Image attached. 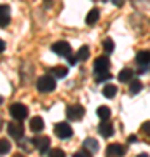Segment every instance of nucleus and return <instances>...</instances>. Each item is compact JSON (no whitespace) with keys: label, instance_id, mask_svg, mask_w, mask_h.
<instances>
[{"label":"nucleus","instance_id":"nucleus-11","mask_svg":"<svg viewBox=\"0 0 150 157\" xmlns=\"http://www.w3.org/2000/svg\"><path fill=\"white\" fill-rule=\"evenodd\" d=\"M11 21V9L9 6H0V28H6Z\"/></svg>","mask_w":150,"mask_h":157},{"label":"nucleus","instance_id":"nucleus-24","mask_svg":"<svg viewBox=\"0 0 150 157\" xmlns=\"http://www.w3.org/2000/svg\"><path fill=\"white\" fill-rule=\"evenodd\" d=\"M108 78H112V75H110L108 72L96 73V82H105V80H108Z\"/></svg>","mask_w":150,"mask_h":157},{"label":"nucleus","instance_id":"nucleus-5","mask_svg":"<svg viewBox=\"0 0 150 157\" xmlns=\"http://www.w3.org/2000/svg\"><path fill=\"white\" fill-rule=\"evenodd\" d=\"M7 131H9V135H11L14 140H21V138H23V133H25L23 124L19 122V121H12V122L7 126Z\"/></svg>","mask_w":150,"mask_h":157},{"label":"nucleus","instance_id":"nucleus-1","mask_svg":"<svg viewBox=\"0 0 150 157\" xmlns=\"http://www.w3.org/2000/svg\"><path fill=\"white\" fill-rule=\"evenodd\" d=\"M37 89L40 93H51L56 89V77L52 75H42L37 78Z\"/></svg>","mask_w":150,"mask_h":157},{"label":"nucleus","instance_id":"nucleus-31","mask_svg":"<svg viewBox=\"0 0 150 157\" xmlns=\"http://www.w3.org/2000/svg\"><path fill=\"white\" fill-rule=\"evenodd\" d=\"M136 157H148V155H147V154H138Z\"/></svg>","mask_w":150,"mask_h":157},{"label":"nucleus","instance_id":"nucleus-10","mask_svg":"<svg viewBox=\"0 0 150 157\" xmlns=\"http://www.w3.org/2000/svg\"><path fill=\"white\" fill-rule=\"evenodd\" d=\"M98 131H100V135L103 138H110L113 135V124L110 121H101L100 126H98Z\"/></svg>","mask_w":150,"mask_h":157},{"label":"nucleus","instance_id":"nucleus-15","mask_svg":"<svg viewBox=\"0 0 150 157\" xmlns=\"http://www.w3.org/2000/svg\"><path fill=\"white\" fill-rule=\"evenodd\" d=\"M133 75H134V72L131 70V68H122L121 72H119V80L121 82H131L133 80Z\"/></svg>","mask_w":150,"mask_h":157},{"label":"nucleus","instance_id":"nucleus-3","mask_svg":"<svg viewBox=\"0 0 150 157\" xmlns=\"http://www.w3.org/2000/svg\"><path fill=\"white\" fill-rule=\"evenodd\" d=\"M54 135L58 138H61V140H67V138H70L73 135V129L68 122H58L54 126Z\"/></svg>","mask_w":150,"mask_h":157},{"label":"nucleus","instance_id":"nucleus-27","mask_svg":"<svg viewBox=\"0 0 150 157\" xmlns=\"http://www.w3.org/2000/svg\"><path fill=\"white\" fill-rule=\"evenodd\" d=\"M73 157H93V154H91V152H87L86 148H84V150L77 152V154H73Z\"/></svg>","mask_w":150,"mask_h":157},{"label":"nucleus","instance_id":"nucleus-32","mask_svg":"<svg viewBox=\"0 0 150 157\" xmlns=\"http://www.w3.org/2000/svg\"><path fill=\"white\" fill-rule=\"evenodd\" d=\"M12 157H25V155H21V154H16V155H12Z\"/></svg>","mask_w":150,"mask_h":157},{"label":"nucleus","instance_id":"nucleus-17","mask_svg":"<svg viewBox=\"0 0 150 157\" xmlns=\"http://www.w3.org/2000/svg\"><path fill=\"white\" fill-rule=\"evenodd\" d=\"M98 19H100V9H91L87 12V16H86V23L87 25H94Z\"/></svg>","mask_w":150,"mask_h":157},{"label":"nucleus","instance_id":"nucleus-21","mask_svg":"<svg viewBox=\"0 0 150 157\" xmlns=\"http://www.w3.org/2000/svg\"><path fill=\"white\" fill-rule=\"evenodd\" d=\"M51 72H52V75H54L56 78H63V77H67L68 68H65V67H56V68H52Z\"/></svg>","mask_w":150,"mask_h":157},{"label":"nucleus","instance_id":"nucleus-23","mask_svg":"<svg viewBox=\"0 0 150 157\" xmlns=\"http://www.w3.org/2000/svg\"><path fill=\"white\" fill-rule=\"evenodd\" d=\"M103 49H105V52H113V49H115V44H113V40L112 39H106V40H103Z\"/></svg>","mask_w":150,"mask_h":157},{"label":"nucleus","instance_id":"nucleus-7","mask_svg":"<svg viewBox=\"0 0 150 157\" xmlns=\"http://www.w3.org/2000/svg\"><path fill=\"white\" fill-rule=\"evenodd\" d=\"M84 113H86V110H84V107H80V105H70V107L67 108V117L70 119V121H80V119L84 117Z\"/></svg>","mask_w":150,"mask_h":157},{"label":"nucleus","instance_id":"nucleus-8","mask_svg":"<svg viewBox=\"0 0 150 157\" xmlns=\"http://www.w3.org/2000/svg\"><path fill=\"white\" fill-rule=\"evenodd\" d=\"M108 68H110V59L106 56H98L94 59V73L108 72Z\"/></svg>","mask_w":150,"mask_h":157},{"label":"nucleus","instance_id":"nucleus-13","mask_svg":"<svg viewBox=\"0 0 150 157\" xmlns=\"http://www.w3.org/2000/svg\"><path fill=\"white\" fill-rule=\"evenodd\" d=\"M82 147L87 152H91V154H96V152L100 150V145H98V141H96L94 138H86L84 143H82Z\"/></svg>","mask_w":150,"mask_h":157},{"label":"nucleus","instance_id":"nucleus-30","mask_svg":"<svg viewBox=\"0 0 150 157\" xmlns=\"http://www.w3.org/2000/svg\"><path fill=\"white\" fill-rule=\"evenodd\" d=\"M4 49H6V42H4V40L0 39V52H2Z\"/></svg>","mask_w":150,"mask_h":157},{"label":"nucleus","instance_id":"nucleus-6","mask_svg":"<svg viewBox=\"0 0 150 157\" xmlns=\"http://www.w3.org/2000/svg\"><path fill=\"white\" fill-rule=\"evenodd\" d=\"M35 145V148H39V152L44 155V154H47L49 152V145H51V140L47 138V136H35L33 141H32Z\"/></svg>","mask_w":150,"mask_h":157},{"label":"nucleus","instance_id":"nucleus-26","mask_svg":"<svg viewBox=\"0 0 150 157\" xmlns=\"http://www.w3.org/2000/svg\"><path fill=\"white\" fill-rule=\"evenodd\" d=\"M141 131H143L145 135L150 138V121H147V122H143L141 124Z\"/></svg>","mask_w":150,"mask_h":157},{"label":"nucleus","instance_id":"nucleus-20","mask_svg":"<svg viewBox=\"0 0 150 157\" xmlns=\"http://www.w3.org/2000/svg\"><path fill=\"white\" fill-rule=\"evenodd\" d=\"M87 58H89V47L87 45H82V47L77 51V61H86Z\"/></svg>","mask_w":150,"mask_h":157},{"label":"nucleus","instance_id":"nucleus-22","mask_svg":"<svg viewBox=\"0 0 150 157\" xmlns=\"http://www.w3.org/2000/svg\"><path fill=\"white\" fill-rule=\"evenodd\" d=\"M9 152H11V143H9V140L2 138V140H0V154L6 155V154H9Z\"/></svg>","mask_w":150,"mask_h":157},{"label":"nucleus","instance_id":"nucleus-9","mask_svg":"<svg viewBox=\"0 0 150 157\" xmlns=\"http://www.w3.org/2000/svg\"><path fill=\"white\" fill-rule=\"evenodd\" d=\"M124 154H126V148L121 143H112V145L106 147V155L108 157H122Z\"/></svg>","mask_w":150,"mask_h":157},{"label":"nucleus","instance_id":"nucleus-2","mask_svg":"<svg viewBox=\"0 0 150 157\" xmlns=\"http://www.w3.org/2000/svg\"><path fill=\"white\" fill-rule=\"evenodd\" d=\"M9 113L14 121H23V119L28 117V108L23 103H12L9 107Z\"/></svg>","mask_w":150,"mask_h":157},{"label":"nucleus","instance_id":"nucleus-28","mask_svg":"<svg viewBox=\"0 0 150 157\" xmlns=\"http://www.w3.org/2000/svg\"><path fill=\"white\" fill-rule=\"evenodd\" d=\"M68 63H70V65H75V63H77V56H72V54H70V56H68Z\"/></svg>","mask_w":150,"mask_h":157},{"label":"nucleus","instance_id":"nucleus-12","mask_svg":"<svg viewBox=\"0 0 150 157\" xmlns=\"http://www.w3.org/2000/svg\"><path fill=\"white\" fill-rule=\"evenodd\" d=\"M136 63L140 67H150V51H140L136 54Z\"/></svg>","mask_w":150,"mask_h":157},{"label":"nucleus","instance_id":"nucleus-25","mask_svg":"<svg viewBox=\"0 0 150 157\" xmlns=\"http://www.w3.org/2000/svg\"><path fill=\"white\" fill-rule=\"evenodd\" d=\"M49 157H65V152L61 148H52L49 150Z\"/></svg>","mask_w":150,"mask_h":157},{"label":"nucleus","instance_id":"nucleus-16","mask_svg":"<svg viewBox=\"0 0 150 157\" xmlns=\"http://www.w3.org/2000/svg\"><path fill=\"white\" fill-rule=\"evenodd\" d=\"M141 87H143V84H141V80H138V78H133L131 82H129V94H138L140 91H141Z\"/></svg>","mask_w":150,"mask_h":157},{"label":"nucleus","instance_id":"nucleus-19","mask_svg":"<svg viewBox=\"0 0 150 157\" xmlns=\"http://www.w3.org/2000/svg\"><path fill=\"white\" fill-rule=\"evenodd\" d=\"M115 94H117V86L106 84L105 87H103V96H105V98H115Z\"/></svg>","mask_w":150,"mask_h":157},{"label":"nucleus","instance_id":"nucleus-29","mask_svg":"<svg viewBox=\"0 0 150 157\" xmlns=\"http://www.w3.org/2000/svg\"><path fill=\"white\" fill-rule=\"evenodd\" d=\"M112 2H113V6L121 7V6H124V2H126V0H112Z\"/></svg>","mask_w":150,"mask_h":157},{"label":"nucleus","instance_id":"nucleus-4","mask_svg":"<svg viewBox=\"0 0 150 157\" xmlns=\"http://www.w3.org/2000/svg\"><path fill=\"white\" fill-rule=\"evenodd\" d=\"M51 49H52V52H54V54H58V56L68 58L70 54H72V47H70V44H68V42H65V40H58V42H54Z\"/></svg>","mask_w":150,"mask_h":157},{"label":"nucleus","instance_id":"nucleus-14","mask_svg":"<svg viewBox=\"0 0 150 157\" xmlns=\"http://www.w3.org/2000/svg\"><path fill=\"white\" fill-rule=\"evenodd\" d=\"M30 129H32L33 133H40V131L44 129V121H42V117H32L30 119Z\"/></svg>","mask_w":150,"mask_h":157},{"label":"nucleus","instance_id":"nucleus-33","mask_svg":"<svg viewBox=\"0 0 150 157\" xmlns=\"http://www.w3.org/2000/svg\"><path fill=\"white\" fill-rule=\"evenodd\" d=\"M0 103H2V98H0Z\"/></svg>","mask_w":150,"mask_h":157},{"label":"nucleus","instance_id":"nucleus-18","mask_svg":"<svg viewBox=\"0 0 150 157\" xmlns=\"http://www.w3.org/2000/svg\"><path fill=\"white\" fill-rule=\"evenodd\" d=\"M96 113H98V117H100L101 121H108V119H110V115H112L110 108H108V107H105V105H101V107H98Z\"/></svg>","mask_w":150,"mask_h":157}]
</instances>
